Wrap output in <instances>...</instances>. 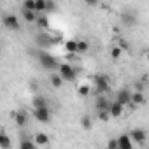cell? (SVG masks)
<instances>
[{
	"instance_id": "cell-28",
	"label": "cell",
	"mask_w": 149,
	"mask_h": 149,
	"mask_svg": "<svg viewBox=\"0 0 149 149\" xmlns=\"http://www.w3.org/2000/svg\"><path fill=\"white\" fill-rule=\"evenodd\" d=\"M21 9H28V11H35V2L33 0H23Z\"/></svg>"
},
{
	"instance_id": "cell-24",
	"label": "cell",
	"mask_w": 149,
	"mask_h": 149,
	"mask_svg": "<svg viewBox=\"0 0 149 149\" xmlns=\"http://www.w3.org/2000/svg\"><path fill=\"white\" fill-rule=\"evenodd\" d=\"M90 51V42L88 40H77V53H88Z\"/></svg>"
},
{
	"instance_id": "cell-29",
	"label": "cell",
	"mask_w": 149,
	"mask_h": 149,
	"mask_svg": "<svg viewBox=\"0 0 149 149\" xmlns=\"http://www.w3.org/2000/svg\"><path fill=\"white\" fill-rule=\"evenodd\" d=\"M53 11H56L54 0H46V13H53Z\"/></svg>"
},
{
	"instance_id": "cell-16",
	"label": "cell",
	"mask_w": 149,
	"mask_h": 149,
	"mask_svg": "<svg viewBox=\"0 0 149 149\" xmlns=\"http://www.w3.org/2000/svg\"><path fill=\"white\" fill-rule=\"evenodd\" d=\"M33 142H35V146H49V137H47V133H44V132H39V133H35V137H33Z\"/></svg>"
},
{
	"instance_id": "cell-27",
	"label": "cell",
	"mask_w": 149,
	"mask_h": 149,
	"mask_svg": "<svg viewBox=\"0 0 149 149\" xmlns=\"http://www.w3.org/2000/svg\"><path fill=\"white\" fill-rule=\"evenodd\" d=\"M97 116H98V121H102V123H107V121L111 119L109 111H98V112H97Z\"/></svg>"
},
{
	"instance_id": "cell-7",
	"label": "cell",
	"mask_w": 149,
	"mask_h": 149,
	"mask_svg": "<svg viewBox=\"0 0 149 149\" xmlns=\"http://www.w3.org/2000/svg\"><path fill=\"white\" fill-rule=\"evenodd\" d=\"M119 19H121V23H123L125 26H135V25L139 23L137 14L132 13V11H123V13L119 14Z\"/></svg>"
},
{
	"instance_id": "cell-19",
	"label": "cell",
	"mask_w": 149,
	"mask_h": 149,
	"mask_svg": "<svg viewBox=\"0 0 149 149\" xmlns=\"http://www.w3.org/2000/svg\"><path fill=\"white\" fill-rule=\"evenodd\" d=\"M35 23H37V26H39V28H42V30L49 28V19H47V16H44V13H42V14H37Z\"/></svg>"
},
{
	"instance_id": "cell-1",
	"label": "cell",
	"mask_w": 149,
	"mask_h": 149,
	"mask_svg": "<svg viewBox=\"0 0 149 149\" xmlns=\"http://www.w3.org/2000/svg\"><path fill=\"white\" fill-rule=\"evenodd\" d=\"M93 84L95 88L91 90V93L97 97V95H107L111 91V84H109V77L104 76V74H97L93 76Z\"/></svg>"
},
{
	"instance_id": "cell-22",
	"label": "cell",
	"mask_w": 149,
	"mask_h": 149,
	"mask_svg": "<svg viewBox=\"0 0 149 149\" xmlns=\"http://www.w3.org/2000/svg\"><path fill=\"white\" fill-rule=\"evenodd\" d=\"M77 93H79V97L86 98L88 95H91V86H90V84H81V86L77 88Z\"/></svg>"
},
{
	"instance_id": "cell-3",
	"label": "cell",
	"mask_w": 149,
	"mask_h": 149,
	"mask_svg": "<svg viewBox=\"0 0 149 149\" xmlns=\"http://www.w3.org/2000/svg\"><path fill=\"white\" fill-rule=\"evenodd\" d=\"M58 74L61 76L63 81L72 83V81H76V77H77V68L72 67L70 63H61V65H58Z\"/></svg>"
},
{
	"instance_id": "cell-31",
	"label": "cell",
	"mask_w": 149,
	"mask_h": 149,
	"mask_svg": "<svg viewBox=\"0 0 149 149\" xmlns=\"http://www.w3.org/2000/svg\"><path fill=\"white\" fill-rule=\"evenodd\" d=\"M118 46L123 49V51H128V42L126 40H123V39H119V42H118Z\"/></svg>"
},
{
	"instance_id": "cell-26",
	"label": "cell",
	"mask_w": 149,
	"mask_h": 149,
	"mask_svg": "<svg viewBox=\"0 0 149 149\" xmlns=\"http://www.w3.org/2000/svg\"><path fill=\"white\" fill-rule=\"evenodd\" d=\"M121 54H123V49H121L119 46H114V47L111 49V58H112V60H119Z\"/></svg>"
},
{
	"instance_id": "cell-5",
	"label": "cell",
	"mask_w": 149,
	"mask_h": 149,
	"mask_svg": "<svg viewBox=\"0 0 149 149\" xmlns=\"http://www.w3.org/2000/svg\"><path fill=\"white\" fill-rule=\"evenodd\" d=\"M33 118H35L39 123L47 125V123H51L53 114H51V109H49V107H39V109H33Z\"/></svg>"
},
{
	"instance_id": "cell-6",
	"label": "cell",
	"mask_w": 149,
	"mask_h": 149,
	"mask_svg": "<svg viewBox=\"0 0 149 149\" xmlns=\"http://www.w3.org/2000/svg\"><path fill=\"white\" fill-rule=\"evenodd\" d=\"M128 135H130V139L133 140V144H139V146H144V142H146V139H147V132H146L144 128H133Z\"/></svg>"
},
{
	"instance_id": "cell-32",
	"label": "cell",
	"mask_w": 149,
	"mask_h": 149,
	"mask_svg": "<svg viewBox=\"0 0 149 149\" xmlns=\"http://www.w3.org/2000/svg\"><path fill=\"white\" fill-rule=\"evenodd\" d=\"M83 2H84L86 6H91V7H93V6H97V4L100 2V0H83Z\"/></svg>"
},
{
	"instance_id": "cell-9",
	"label": "cell",
	"mask_w": 149,
	"mask_h": 149,
	"mask_svg": "<svg viewBox=\"0 0 149 149\" xmlns=\"http://www.w3.org/2000/svg\"><path fill=\"white\" fill-rule=\"evenodd\" d=\"M13 118H14V123H16L19 128L28 125V112H26L25 109H19V111H16Z\"/></svg>"
},
{
	"instance_id": "cell-30",
	"label": "cell",
	"mask_w": 149,
	"mask_h": 149,
	"mask_svg": "<svg viewBox=\"0 0 149 149\" xmlns=\"http://www.w3.org/2000/svg\"><path fill=\"white\" fill-rule=\"evenodd\" d=\"M107 149H118V140L116 139H111L107 142Z\"/></svg>"
},
{
	"instance_id": "cell-15",
	"label": "cell",
	"mask_w": 149,
	"mask_h": 149,
	"mask_svg": "<svg viewBox=\"0 0 149 149\" xmlns=\"http://www.w3.org/2000/svg\"><path fill=\"white\" fill-rule=\"evenodd\" d=\"M32 105H33V109H39V107H49V102H47L46 97H42V95H35V97L32 98Z\"/></svg>"
},
{
	"instance_id": "cell-25",
	"label": "cell",
	"mask_w": 149,
	"mask_h": 149,
	"mask_svg": "<svg viewBox=\"0 0 149 149\" xmlns=\"http://www.w3.org/2000/svg\"><path fill=\"white\" fill-rule=\"evenodd\" d=\"M33 2H35V13L37 14L46 13V0H33Z\"/></svg>"
},
{
	"instance_id": "cell-21",
	"label": "cell",
	"mask_w": 149,
	"mask_h": 149,
	"mask_svg": "<svg viewBox=\"0 0 149 149\" xmlns=\"http://www.w3.org/2000/svg\"><path fill=\"white\" fill-rule=\"evenodd\" d=\"M65 51L74 54V53H77V40H67L65 42Z\"/></svg>"
},
{
	"instance_id": "cell-23",
	"label": "cell",
	"mask_w": 149,
	"mask_h": 149,
	"mask_svg": "<svg viewBox=\"0 0 149 149\" xmlns=\"http://www.w3.org/2000/svg\"><path fill=\"white\" fill-rule=\"evenodd\" d=\"M19 147H21V149H35L37 146H35V142H33V140H30V139L23 137V139H21V142H19Z\"/></svg>"
},
{
	"instance_id": "cell-18",
	"label": "cell",
	"mask_w": 149,
	"mask_h": 149,
	"mask_svg": "<svg viewBox=\"0 0 149 149\" xmlns=\"http://www.w3.org/2000/svg\"><path fill=\"white\" fill-rule=\"evenodd\" d=\"M11 146H13V142H11L9 135L2 130V132H0V147H2V149H9Z\"/></svg>"
},
{
	"instance_id": "cell-2",
	"label": "cell",
	"mask_w": 149,
	"mask_h": 149,
	"mask_svg": "<svg viewBox=\"0 0 149 149\" xmlns=\"http://www.w3.org/2000/svg\"><path fill=\"white\" fill-rule=\"evenodd\" d=\"M37 58H39V63L42 65V68H46V70H49V72H53V70H56L58 68V60L51 54V53H46V51H39L37 53Z\"/></svg>"
},
{
	"instance_id": "cell-8",
	"label": "cell",
	"mask_w": 149,
	"mask_h": 149,
	"mask_svg": "<svg viewBox=\"0 0 149 149\" xmlns=\"http://www.w3.org/2000/svg\"><path fill=\"white\" fill-rule=\"evenodd\" d=\"M146 102V95H144V91H133L132 95H130V107L132 109H137V107H140L142 104Z\"/></svg>"
},
{
	"instance_id": "cell-14",
	"label": "cell",
	"mask_w": 149,
	"mask_h": 149,
	"mask_svg": "<svg viewBox=\"0 0 149 149\" xmlns=\"http://www.w3.org/2000/svg\"><path fill=\"white\" fill-rule=\"evenodd\" d=\"M63 79H61V76H60V74L58 72H51L49 74V84L53 86V88H56V90H60L61 86H63Z\"/></svg>"
},
{
	"instance_id": "cell-12",
	"label": "cell",
	"mask_w": 149,
	"mask_h": 149,
	"mask_svg": "<svg viewBox=\"0 0 149 149\" xmlns=\"http://www.w3.org/2000/svg\"><path fill=\"white\" fill-rule=\"evenodd\" d=\"M123 111H125V105H121L118 100H116V102H111V105H109V114H111V118H121Z\"/></svg>"
},
{
	"instance_id": "cell-20",
	"label": "cell",
	"mask_w": 149,
	"mask_h": 149,
	"mask_svg": "<svg viewBox=\"0 0 149 149\" xmlns=\"http://www.w3.org/2000/svg\"><path fill=\"white\" fill-rule=\"evenodd\" d=\"M81 128H83V130H91V128H93V121H91V116L84 114V116L81 118Z\"/></svg>"
},
{
	"instance_id": "cell-11",
	"label": "cell",
	"mask_w": 149,
	"mask_h": 149,
	"mask_svg": "<svg viewBox=\"0 0 149 149\" xmlns=\"http://www.w3.org/2000/svg\"><path fill=\"white\" fill-rule=\"evenodd\" d=\"M116 140H118V149H133V140L130 139L128 133L119 135Z\"/></svg>"
},
{
	"instance_id": "cell-13",
	"label": "cell",
	"mask_w": 149,
	"mask_h": 149,
	"mask_svg": "<svg viewBox=\"0 0 149 149\" xmlns=\"http://www.w3.org/2000/svg\"><path fill=\"white\" fill-rule=\"evenodd\" d=\"M130 95H132V91L130 90H126V88H123V90H119L118 91V95H116V100L121 104V105H128L130 104Z\"/></svg>"
},
{
	"instance_id": "cell-4",
	"label": "cell",
	"mask_w": 149,
	"mask_h": 149,
	"mask_svg": "<svg viewBox=\"0 0 149 149\" xmlns=\"http://www.w3.org/2000/svg\"><path fill=\"white\" fill-rule=\"evenodd\" d=\"M2 25L9 30V32H18L21 28V21L16 14H6L2 18Z\"/></svg>"
},
{
	"instance_id": "cell-10",
	"label": "cell",
	"mask_w": 149,
	"mask_h": 149,
	"mask_svg": "<svg viewBox=\"0 0 149 149\" xmlns=\"http://www.w3.org/2000/svg\"><path fill=\"white\" fill-rule=\"evenodd\" d=\"M109 105H111V100L107 95H97V102H95L97 112L98 111H109Z\"/></svg>"
},
{
	"instance_id": "cell-17",
	"label": "cell",
	"mask_w": 149,
	"mask_h": 149,
	"mask_svg": "<svg viewBox=\"0 0 149 149\" xmlns=\"http://www.w3.org/2000/svg\"><path fill=\"white\" fill-rule=\"evenodd\" d=\"M21 16L26 23H35L37 19V13L35 11H28V9H21Z\"/></svg>"
}]
</instances>
